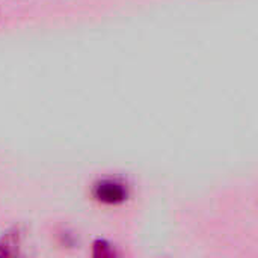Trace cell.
<instances>
[{
    "label": "cell",
    "instance_id": "1",
    "mask_svg": "<svg viewBox=\"0 0 258 258\" xmlns=\"http://www.w3.org/2000/svg\"><path fill=\"white\" fill-rule=\"evenodd\" d=\"M94 197L103 204H121L127 200V187L118 180H101L94 187Z\"/></svg>",
    "mask_w": 258,
    "mask_h": 258
}]
</instances>
